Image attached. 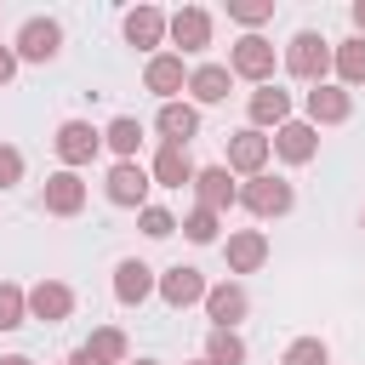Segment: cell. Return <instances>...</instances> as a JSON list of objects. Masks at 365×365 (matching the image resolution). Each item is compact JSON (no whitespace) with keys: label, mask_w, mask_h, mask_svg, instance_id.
I'll return each mask as SVG.
<instances>
[{"label":"cell","mask_w":365,"mask_h":365,"mask_svg":"<svg viewBox=\"0 0 365 365\" xmlns=\"http://www.w3.org/2000/svg\"><path fill=\"white\" fill-rule=\"evenodd\" d=\"M11 51H17V63H57V51H63V23H57V17H23L17 34H11Z\"/></svg>","instance_id":"5b68a950"},{"label":"cell","mask_w":365,"mask_h":365,"mask_svg":"<svg viewBox=\"0 0 365 365\" xmlns=\"http://www.w3.org/2000/svg\"><path fill=\"white\" fill-rule=\"evenodd\" d=\"M188 365H205V359H188Z\"/></svg>","instance_id":"f35d334b"},{"label":"cell","mask_w":365,"mask_h":365,"mask_svg":"<svg viewBox=\"0 0 365 365\" xmlns=\"http://www.w3.org/2000/svg\"><path fill=\"white\" fill-rule=\"evenodd\" d=\"M279 68L291 80H302V86H325L331 80V40L319 29H297L285 40V51H279Z\"/></svg>","instance_id":"6da1fadb"},{"label":"cell","mask_w":365,"mask_h":365,"mask_svg":"<svg viewBox=\"0 0 365 365\" xmlns=\"http://www.w3.org/2000/svg\"><path fill=\"white\" fill-rule=\"evenodd\" d=\"M268 160H274V148H268V131H251V125L228 131L222 165H228L234 177H262V171H268Z\"/></svg>","instance_id":"9c48e42d"},{"label":"cell","mask_w":365,"mask_h":365,"mask_svg":"<svg viewBox=\"0 0 365 365\" xmlns=\"http://www.w3.org/2000/svg\"><path fill=\"white\" fill-rule=\"evenodd\" d=\"M188 188H194V200H200L205 211H217V217H222L228 205H240V182H234L228 165H200Z\"/></svg>","instance_id":"ac0fdd59"},{"label":"cell","mask_w":365,"mask_h":365,"mask_svg":"<svg viewBox=\"0 0 365 365\" xmlns=\"http://www.w3.org/2000/svg\"><path fill=\"white\" fill-rule=\"evenodd\" d=\"M274 68H279V51L268 34H240L228 46V74L234 80H251V86H274Z\"/></svg>","instance_id":"3957f363"},{"label":"cell","mask_w":365,"mask_h":365,"mask_svg":"<svg viewBox=\"0 0 365 365\" xmlns=\"http://www.w3.org/2000/svg\"><path fill=\"white\" fill-rule=\"evenodd\" d=\"M302 120L319 131V125H348L354 120V91H342L336 80H325V86H308L302 91Z\"/></svg>","instance_id":"ba28073f"},{"label":"cell","mask_w":365,"mask_h":365,"mask_svg":"<svg viewBox=\"0 0 365 365\" xmlns=\"http://www.w3.org/2000/svg\"><path fill=\"white\" fill-rule=\"evenodd\" d=\"M245 120H251V131H279V125L291 120V91H285L279 80H274V86H251Z\"/></svg>","instance_id":"5bb4252c"},{"label":"cell","mask_w":365,"mask_h":365,"mask_svg":"<svg viewBox=\"0 0 365 365\" xmlns=\"http://www.w3.org/2000/svg\"><path fill=\"white\" fill-rule=\"evenodd\" d=\"M0 365H34V359H29V354H6Z\"/></svg>","instance_id":"8d00e7d4"},{"label":"cell","mask_w":365,"mask_h":365,"mask_svg":"<svg viewBox=\"0 0 365 365\" xmlns=\"http://www.w3.org/2000/svg\"><path fill=\"white\" fill-rule=\"evenodd\" d=\"M245 354L251 348H245L240 331H205V354H200L205 365H245Z\"/></svg>","instance_id":"4316f807"},{"label":"cell","mask_w":365,"mask_h":365,"mask_svg":"<svg viewBox=\"0 0 365 365\" xmlns=\"http://www.w3.org/2000/svg\"><path fill=\"white\" fill-rule=\"evenodd\" d=\"M137 228H143L148 240H171V234H177V217H171L165 205H143V211H137Z\"/></svg>","instance_id":"1f68e13d"},{"label":"cell","mask_w":365,"mask_h":365,"mask_svg":"<svg viewBox=\"0 0 365 365\" xmlns=\"http://www.w3.org/2000/svg\"><path fill=\"white\" fill-rule=\"evenodd\" d=\"M23 171H29V165H23V148H17V143H0V194H6V188H17V182H23Z\"/></svg>","instance_id":"d6a6232c"},{"label":"cell","mask_w":365,"mask_h":365,"mask_svg":"<svg viewBox=\"0 0 365 365\" xmlns=\"http://www.w3.org/2000/svg\"><path fill=\"white\" fill-rule=\"evenodd\" d=\"M120 34H125V46H137V51H160L165 46V11L160 6H131L125 17H120Z\"/></svg>","instance_id":"ffe728a7"},{"label":"cell","mask_w":365,"mask_h":365,"mask_svg":"<svg viewBox=\"0 0 365 365\" xmlns=\"http://www.w3.org/2000/svg\"><path fill=\"white\" fill-rule=\"evenodd\" d=\"M86 200H91V182L80 177V171H51L46 177V188H40V205H46V217H80L86 211Z\"/></svg>","instance_id":"8fae6325"},{"label":"cell","mask_w":365,"mask_h":365,"mask_svg":"<svg viewBox=\"0 0 365 365\" xmlns=\"http://www.w3.org/2000/svg\"><path fill=\"white\" fill-rule=\"evenodd\" d=\"M222 257H228V274H257L268 262V234L262 228H228Z\"/></svg>","instance_id":"44dd1931"},{"label":"cell","mask_w":365,"mask_h":365,"mask_svg":"<svg viewBox=\"0 0 365 365\" xmlns=\"http://www.w3.org/2000/svg\"><path fill=\"white\" fill-rule=\"evenodd\" d=\"M11 74H17V51L0 46V86H11Z\"/></svg>","instance_id":"836d02e7"},{"label":"cell","mask_w":365,"mask_h":365,"mask_svg":"<svg viewBox=\"0 0 365 365\" xmlns=\"http://www.w3.org/2000/svg\"><path fill=\"white\" fill-rule=\"evenodd\" d=\"M194 171H200V165H194V154H188V148H160V154L148 160V177H154L160 188H188V182H194Z\"/></svg>","instance_id":"603a6c76"},{"label":"cell","mask_w":365,"mask_h":365,"mask_svg":"<svg viewBox=\"0 0 365 365\" xmlns=\"http://www.w3.org/2000/svg\"><path fill=\"white\" fill-rule=\"evenodd\" d=\"M359 222H365V217H359Z\"/></svg>","instance_id":"60d3db41"},{"label":"cell","mask_w":365,"mask_h":365,"mask_svg":"<svg viewBox=\"0 0 365 365\" xmlns=\"http://www.w3.org/2000/svg\"><path fill=\"white\" fill-rule=\"evenodd\" d=\"M63 365H68V359H63Z\"/></svg>","instance_id":"ab89813d"},{"label":"cell","mask_w":365,"mask_h":365,"mask_svg":"<svg viewBox=\"0 0 365 365\" xmlns=\"http://www.w3.org/2000/svg\"><path fill=\"white\" fill-rule=\"evenodd\" d=\"M274 17V0H228V23H240L245 34H257Z\"/></svg>","instance_id":"f546056e"},{"label":"cell","mask_w":365,"mask_h":365,"mask_svg":"<svg viewBox=\"0 0 365 365\" xmlns=\"http://www.w3.org/2000/svg\"><path fill=\"white\" fill-rule=\"evenodd\" d=\"M68 365H97V359H91L86 348H74V354H68Z\"/></svg>","instance_id":"d590c367"},{"label":"cell","mask_w":365,"mask_h":365,"mask_svg":"<svg viewBox=\"0 0 365 365\" xmlns=\"http://www.w3.org/2000/svg\"><path fill=\"white\" fill-rule=\"evenodd\" d=\"M279 365H331V348H325V336H297L279 354Z\"/></svg>","instance_id":"4dcf8cb0"},{"label":"cell","mask_w":365,"mask_h":365,"mask_svg":"<svg viewBox=\"0 0 365 365\" xmlns=\"http://www.w3.org/2000/svg\"><path fill=\"white\" fill-rule=\"evenodd\" d=\"M228 91H234V74H228V63H194V68H188V103H194V108L228 103Z\"/></svg>","instance_id":"7402d4cb"},{"label":"cell","mask_w":365,"mask_h":365,"mask_svg":"<svg viewBox=\"0 0 365 365\" xmlns=\"http://www.w3.org/2000/svg\"><path fill=\"white\" fill-rule=\"evenodd\" d=\"M211 34H217V23H211L205 6H177V11H165V40L177 46V57H200V51L211 46Z\"/></svg>","instance_id":"277c9868"},{"label":"cell","mask_w":365,"mask_h":365,"mask_svg":"<svg viewBox=\"0 0 365 365\" xmlns=\"http://www.w3.org/2000/svg\"><path fill=\"white\" fill-rule=\"evenodd\" d=\"M51 148H57L63 171H80V165H91V160H97L103 131H97L91 120H63V125H57V137H51Z\"/></svg>","instance_id":"30bf717a"},{"label":"cell","mask_w":365,"mask_h":365,"mask_svg":"<svg viewBox=\"0 0 365 365\" xmlns=\"http://www.w3.org/2000/svg\"><path fill=\"white\" fill-rule=\"evenodd\" d=\"M177 228H182V240H188V245H222V217H217V211H205V205H194Z\"/></svg>","instance_id":"83f0119b"},{"label":"cell","mask_w":365,"mask_h":365,"mask_svg":"<svg viewBox=\"0 0 365 365\" xmlns=\"http://www.w3.org/2000/svg\"><path fill=\"white\" fill-rule=\"evenodd\" d=\"M143 91H154L160 103H177V97L188 91V68H182V57H177V51H154V57L143 63Z\"/></svg>","instance_id":"4fadbf2b"},{"label":"cell","mask_w":365,"mask_h":365,"mask_svg":"<svg viewBox=\"0 0 365 365\" xmlns=\"http://www.w3.org/2000/svg\"><path fill=\"white\" fill-rule=\"evenodd\" d=\"M29 319H40V325L74 319V285H63V279H34V285H29Z\"/></svg>","instance_id":"2e32d148"},{"label":"cell","mask_w":365,"mask_h":365,"mask_svg":"<svg viewBox=\"0 0 365 365\" xmlns=\"http://www.w3.org/2000/svg\"><path fill=\"white\" fill-rule=\"evenodd\" d=\"M17 325H29V291L0 279V331H17Z\"/></svg>","instance_id":"f1b7e54d"},{"label":"cell","mask_w":365,"mask_h":365,"mask_svg":"<svg viewBox=\"0 0 365 365\" xmlns=\"http://www.w3.org/2000/svg\"><path fill=\"white\" fill-rule=\"evenodd\" d=\"M125 365H160V359H125Z\"/></svg>","instance_id":"74e56055"},{"label":"cell","mask_w":365,"mask_h":365,"mask_svg":"<svg viewBox=\"0 0 365 365\" xmlns=\"http://www.w3.org/2000/svg\"><path fill=\"white\" fill-rule=\"evenodd\" d=\"M331 74H336V86H342V91L365 86V40H359V34H348V40H336V46H331Z\"/></svg>","instance_id":"cb8c5ba5"},{"label":"cell","mask_w":365,"mask_h":365,"mask_svg":"<svg viewBox=\"0 0 365 365\" xmlns=\"http://www.w3.org/2000/svg\"><path fill=\"white\" fill-rule=\"evenodd\" d=\"M268 148L285 165H308V160H319V131L308 120H285L279 131H268Z\"/></svg>","instance_id":"9a60e30c"},{"label":"cell","mask_w":365,"mask_h":365,"mask_svg":"<svg viewBox=\"0 0 365 365\" xmlns=\"http://www.w3.org/2000/svg\"><path fill=\"white\" fill-rule=\"evenodd\" d=\"M240 205H245L257 222H268V217H291V211H297V188H291V177L262 171V177H245V182H240Z\"/></svg>","instance_id":"7a4b0ae2"},{"label":"cell","mask_w":365,"mask_h":365,"mask_svg":"<svg viewBox=\"0 0 365 365\" xmlns=\"http://www.w3.org/2000/svg\"><path fill=\"white\" fill-rule=\"evenodd\" d=\"M348 17H354V34L365 40V0H354V6H348Z\"/></svg>","instance_id":"e575fe53"},{"label":"cell","mask_w":365,"mask_h":365,"mask_svg":"<svg viewBox=\"0 0 365 365\" xmlns=\"http://www.w3.org/2000/svg\"><path fill=\"white\" fill-rule=\"evenodd\" d=\"M154 131H160V148H188L194 137H200V108L194 103H160V114H154Z\"/></svg>","instance_id":"e0dca14e"},{"label":"cell","mask_w":365,"mask_h":365,"mask_svg":"<svg viewBox=\"0 0 365 365\" xmlns=\"http://www.w3.org/2000/svg\"><path fill=\"white\" fill-rule=\"evenodd\" d=\"M103 148H114V160H137V148H143V120H137V114H114V120L103 125Z\"/></svg>","instance_id":"d4e9b609"},{"label":"cell","mask_w":365,"mask_h":365,"mask_svg":"<svg viewBox=\"0 0 365 365\" xmlns=\"http://www.w3.org/2000/svg\"><path fill=\"white\" fill-rule=\"evenodd\" d=\"M80 348H86L97 365H125V359H131V342H125V331H120V325H97Z\"/></svg>","instance_id":"484cf974"},{"label":"cell","mask_w":365,"mask_h":365,"mask_svg":"<svg viewBox=\"0 0 365 365\" xmlns=\"http://www.w3.org/2000/svg\"><path fill=\"white\" fill-rule=\"evenodd\" d=\"M205 291H211V279H205L194 262H171V268H160V279H154V297H160L165 308H200Z\"/></svg>","instance_id":"52a82bcc"},{"label":"cell","mask_w":365,"mask_h":365,"mask_svg":"<svg viewBox=\"0 0 365 365\" xmlns=\"http://www.w3.org/2000/svg\"><path fill=\"white\" fill-rule=\"evenodd\" d=\"M154 279H160V274H154L143 257H120V262H114V302H120V308H143V302L154 297Z\"/></svg>","instance_id":"d6986e66"},{"label":"cell","mask_w":365,"mask_h":365,"mask_svg":"<svg viewBox=\"0 0 365 365\" xmlns=\"http://www.w3.org/2000/svg\"><path fill=\"white\" fill-rule=\"evenodd\" d=\"M205 319H211V331H240V319L251 314V291L240 285V279H217L211 291H205Z\"/></svg>","instance_id":"7c38bea8"},{"label":"cell","mask_w":365,"mask_h":365,"mask_svg":"<svg viewBox=\"0 0 365 365\" xmlns=\"http://www.w3.org/2000/svg\"><path fill=\"white\" fill-rule=\"evenodd\" d=\"M148 188H154V177H148V165H137V160H114L108 177H103V194H108V205H120V211H143V205H148Z\"/></svg>","instance_id":"8992f818"}]
</instances>
